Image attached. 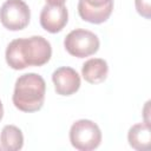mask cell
<instances>
[{"instance_id": "1", "label": "cell", "mask_w": 151, "mask_h": 151, "mask_svg": "<svg viewBox=\"0 0 151 151\" xmlns=\"http://www.w3.org/2000/svg\"><path fill=\"white\" fill-rule=\"evenodd\" d=\"M6 61L13 70H24L28 66H42L52 55L48 40L41 35L12 40L6 48Z\"/></svg>"}, {"instance_id": "2", "label": "cell", "mask_w": 151, "mask_h": 151, "mask_svg": "<svg viewBox=\"0 0 151 151\" xmlns=\"http://www.w3.org/2000/svg\"><path fill=\"white\" fill-rule=\"evenodd\" d=\"M46 83L37 73H25L20 76L14 85L13 104L22 112L39 111L45 101Z\"/></svg>"}, {"instance_id": "3", "label": "cell", "mask_w": 151, "mask_h": 151, "mask_svg": "<svg viewBox=\"0 0 151 151\" xmlns=\"http://www.w3.org/2000/svg\"><path fill=\"white\" fill-rule=\"evenodd\" d=\"M70 142L79 151H91L100 145L101 131L94 122L79 119L70 129Z\"/></svg>"}, {"instance_id": "4", "label": "cell", "mask_w": 151, "mask_h": 151, "mask_svg": "<svg viewBox=\"0 0 151 151\" xmlns=\"http://www.w3.org/2000/svg\"><path fill=\"white\" fill-rule=\"evenodd\" d=\"M64 46L71 55L85 58L94 54L99 50L100 41L93 32L84 28H76L65 37Z\"/></svg>"}, {"instance_id": "5", "label": "cell", "mask_w": 151, "mask_h": 151, "mask_svg": "<svg viewBox=\"0 0 151 151\" xmlns=\"http://www.w3.org/2000/svg\"><path fill=\"white\" fill-rule=\"evenodd\" d=\"M31 18L28 5L24 0H6L0 8V21L9 31L24 29Z\"/></svg>"}, {"instance_id": "6", "label": "cell", "mask_w": 151, "mask_h": 151, "mask_svg": "<svg viewBox=\"0 0 151 151\" xmlns=\"http://www.w3.org/2000/svg\"><path fill=\"white\" fill-rule=\"evenodd\" d=\"M113 11V0H79L78 13L84 21L105 22Z\"/></svg>"}, {"instance_id": "7", "label": "cell", "mask_w": 151, "mask_h": 151, "mask_svg": "<svg viewBox=\"0 0 151 151\" xmlns=\"http://www.w3.org/2000/svg\"><path fill=\"white\" fill-rule=\"evenodd\" d=\"M68 21V12L65 5L46 4L40 12V25L50 33L60 32Z\"/></svg>"}, {"instance_id": "8", "label": "cell", "mask_w": 151, "mask_h": 151, "mask_svg": "<svg viewBox=\"0 0 151 151\" xmlns=\"http://www.w3.org/2000/svg\"><path fill=\"white\" fill-rule=\"evenodd\" d=\"M55 92L60 96H71L80 87V77L77 71L68 66H61L52 73Z\"/></svg>"}, {"instance_id": "9", "label": "cell", "mask_w": 151, "mask_h": 151, "mask_svg": "<svg viewBox=\"0 0 151 151\" xmlns=\"http://www.w3.org/2000/svg\"><path fill=\"white\" fill-rule=\"evenodd\" d=\"M109 73V66L106 60L101 58H91L86 60L81 67L83 78L90 84L103 83Z\"/></svg>"}, {"instance_id": "10", "label": "cell", "mask_w": 151, "mask_h": 151, "mask_svg": "<svg viewBox=\"0 0 151 151\" xmlns=\"http://www.w3.org/2000/svg\"><path fill=\"white\" fill-rule=\"evenodd\" d=\"M127 140L132 149L137 151H146L151 147V129L150 124L143 122L134 124L127 132Z\"/></svg>"}, {"instance_id": "11", "label": "cell", "mask_w": 151, "mask_h": 151, "mask_svg": "<svg viewBox=\"0 0 151 151\" xmlns=\"http://www.w3.org/2000/svg\"><path fill=\"white\" fill-rule=\"evenodd\" d=\"M0 143L6 151H18L24 145V134L15 125H5L1 130Z\"/></svg>"}, {"instance_id": "12", "label": "cell", "mask_w": 151, "mask_h": 151, "mask_svg": "<svg viewBox=\"0 0 151 151\" xmlns=\"http://www.w3.org/2000/svg\"><path fill=\"white\" fill-rule=\"evenodd\" d=\"M137 12L145 19L151 18V0H134Z\"/></svg>"}, {"instance_id": "13", "label": "cell", "mask_w": 151, "mask_h": 151, "mask_svg": "<svg viewBox=\"0 0 151 151\" xmlns=\"http://www.w3.org/2000/svg\"><path fill=\"white\" fill-rule=\"evenodd\" d=\"M66 0H46L48 5H64Z\"/></svg>"}, {"instance_id": "14", "label": "cell", "mask_w": 151, "mask_h": 151, "mask_svg": "<svg viewBox=\"0 0 151 151\" xmlns=\"http://www.w3.org/2000/svg\"><path fill=\"white\" fill-rule=\"evenodd\" d=\"M2 117H4V106H2V103L0 100V120L2 119Z\"/></svg>"}]
</instances>
